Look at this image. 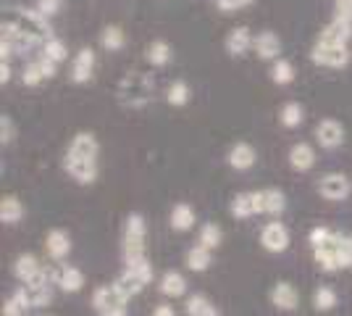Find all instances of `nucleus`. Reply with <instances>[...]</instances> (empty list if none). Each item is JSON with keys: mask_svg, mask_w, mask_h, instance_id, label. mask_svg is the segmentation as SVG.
<instances>
[{"mask_svg": "<svg viewBox=\"0 0 352 316\" xmlns=\"http://www.w3.org/2000/svg\"><path fill=\"white\" fill-rule=\"evenodd\" d=\"M63 171L82 187L98 182L100 177V143L92 132L82 129L72 137L69 148L63 153Z\"/></svg>", "mask_w": 352, "mask_h": 316, "instance_id": "obj_1", "label": "nucleus"}, {"mask_svg": "<svg viewBox=\"0 0 352 316\" xmlns=\"http://www.w3.org/2000/svg\"><path fill=\"white\" fill-rule=\"evenodd\" d=\"M3 24H8L11 30L34 50V48H43L47 40H53V27H50V19L43 16L37 8H14L11 14L3 19Z\"/></svg>", "mask_w": 352, "mask_h": 316, "instance_id": "obj_2", "label": "nucleus"}, {"mask_svg": "<svg viewBox=\"0 0 352 316\" xmlns=\"http://www.w3.org/2000/svg\"><path fill=\"white\" fill-rule=\"evenodd\" d=\"M313 261L316 266L326 274H337V271H350L352 269V235L334 229L331 238L313 248Z\"/></svg>", "mask_w": 352, "mask_h": 316, "instance_id": "obj_3", "label": "nucleus"}, {"mask_svg": "<svg viewBox=\"0 0 352 316\" xmlns=\"http://www.w3.org/2000/svg\"><path fill=\"white\" fill-rule=\"evenodd\" d=\"M155 98V79L147 72H126L116 85V101L129 111H140L153 103Z\"/></svg>", "mask_w": 352, "mask_h": 316, "instance_id": "obj_4", "label": "nucleus"}, {"mask_svg": "<svg viewBox=\"0 0 352 316\" xmlns=\"http://www.w3.org/2000/svg\"><path fill=\"white\" fill-rule=\"evenodd\" d=\"M155 277V269L150 264V258H134V261H124V269L118 271V277L113 280L116 287L132 301L137 295H142L147 290V285L153 282Z\"/></svg>", "mask_w": 352, "mask_h": 316, "instance_id": "obj_5", "label": "nucleus"}, {"mask_svg": "<svg viewBox=\"0 0 352 316\" xmlns=\"http://www.w3.org/2000/svg\"><path fill=\"white\" fill-rule=\"evenodd\" d=\"M121 256L124 261L147 256V222L140 211H132L121 229Z\"/></svg>", "mask_w": 352, "mask_h": 316, "instance_id": "obj_6", "label": "nucleus"}, {"mask_svg": "<svg viewBox=\"0 0 352 316\" xmlns=\"http://www.w3.org/2000/svg\"><path fill=\"white\" fill-rule=\"evenodd\" d=\"M92 311L98 316H129V298L116 287V282H103L92 290Z\"/></svg>", "mask_w": 352, "mask_h": 316, "instance_id": "obj_7", "label": "nucleus"}, {"mask_svg": "<svg viewBox=\"0 0 352 316\" xmlns=\"http://www.w3.org/2000/svg\"><path fill=\"white\" fill-rule=\"evenodd\" d=\"M310 61L323 69H344L352 61L350 45H337V43H326L316 37V43L310 48Z\"/></svg>", "mask_w": 352, "mask_h": 316, "instance_id": "obj_8", "label": "nucleus"}, {"mask_svg": "<svg viewBox=\"0 0 352 316\" xmlns=\"http://www.w3.org/2000/svg\"><path fill=\"white\" fill-rule=\"evenodd\" d=\"M318 196L329 203H344L352 196V180L344 171H326L318 180Z\"/></svg>", "mask_w": 352, "mask_h": 316, "instance_id": "obj_9", "label": "nucleus"}, {"mask_svg": "<svg viewBox=\"0 0 352 316\" xmlns=\"http://www.w3.org/2000/svg\"><path fill=\"white\" fill-rule=\"evenodd\" d=\"M313 137H316V145L321 151H339L344 145V140H347V129H344V124L339 119L326 116V119H321L316 124Z\"/></svg>", "mask_w": 352, "mask_h": 316, "instance_id": "obj_10", "label": "nucleus"}, {"mask_svg": "<svg viewBox=\"0 0 352 316\" xmlns=\"http://www.w3.org/2000/svg\"><path fill=\"white\" fill-rule=\"evenodd\" d=\"M289 245H292V235H289V229H287L284 222H279V219L265 222L263 229H261V248H263L265 253L279 256L284 251H289Z\"/></svg>", "mask_w": 352, "mask_h": 316, "instance_id": "obj_11", "label": "nucleus"}, {"mask_svg": "<svg viewBox=\"0 0 352 316\" xmlns=\"http://www.w3.org/2000/svg\"><path fill=\"white\" fill-rule=\"evenodd\" d=\"M11 274L16 277L19 285H30L34 280L50 274V269H47L34 253H19V256L14 258V264H11Z\"/></svg>", "mask_w": 352, "mask_h": 316, "instance_id": "obj_12", "label": "nucleus"}, {"mask_svg": "<svg viewBox=\"0 0 352 316\" xmlns=\"http://www.w3.org/2000/svg\"><path fill=\"white\" fill-rule=\"evenodd\" d=\"M95 63H98L95 50H92V48H79L72 56L69 79H72L74 85H87V82H92V76H95Z\"/></svg>", "mask_w": 352, "mask_h": 316, "instance_id": "obj_13", "label": "nucleus"}, {"mask_svg": "<svg viewBox=\"0 0 352 316\" xmlns=\"http://www.w3.org/2000/svg\"><path fill=\"white\" fill-rule=\"evenodd\" d=\"M268 301L276 311H284V314H292L300 308V293L297 287L289 282V280H279L276 285L268 290Z\"/></svg>", "mask_w": 352, "mask_h": 316, "instance_id": "obj_14", "label": "nucleus"}, {"mask_svg": "<svg viewBox=\"0 0 352 316\" xmlns=\"http://www.w3.org/2000/svg\"><path fill=\"white\" fill-rule=\"evenodd\" d=\"M252 45H255V34H252V30L245 27V24L232 27V30L226 32V37H223V50H226L232 59H242V56L252 53Z\"/></svg>", "mask_w": 352, "mask_h": 316, "instance_id": "obj_15", "label": "nucleus"}, {"mask_svg": "<svg viewBox=\"0 0 352 316\" xmlns=\"http://www.w3.org/2000/svg\"><path fill=\"white\" fill-rule=\"evenodd\" d=\"M53 282H56V287H58L60 293L76 295V293L85 290L87 277H85V271L79 269V266H74V264H60L58 269L53 271Z\"/></svg>", "mask_w": 352, "mask_h": 316, "instance_id": "obj_16", "label": "nucleus"}, {"mask_svg": "<svg viewBox=\"0 0 352 316\" xmlns=\"http://www.w3.org/2000/svg\"><path fill=\"white\" fill-rule=\"evenodd\" d=\"M226 164L232 171H250L252 166L258 164V151H255V145L248 143V140H236L229 145V151H226Z\"/></svg>", "mask_w": 352, "mask_h": 316, "instance_id": "obj_17", "label": "nucleus"}, {"mask_svg": "<svg viewBox=\"0 0 352 316\" xmlns=\"http://www.w3.org/2000/svg\"><path fill=\"white\" fill-rule=\"evenodd\" d=\"M287 164H289V169L297 171V174H308L310 169L318 164V151H316V145H310L305 140L292 143V148L287 151Z\"/></svg>", "mask_w": 352, "mask_h": 316, "instance_id": "obj_18", "label": "nucleus"}, {"mask_svg": "<svg viewBox=\"0 0 352 316\" xmlns=\"http://www.w3.org/2000/svg\"><path fill=\"white\" fill-rule=\"evenodd\" d=\"M72 235L66 232V229H60V227H53V229H47V235H45V253L50 261H56V264H63L69 253H72Z\"/></svg>", "mask_w": 352, "mask_h": 316, "instance_id": "obj_19", "label": "nucleus"}, {"mask_svg": "<svg viewBox=\"0 0 352 316\" xmlns=\"http://www.w3.org/2000/svg\"><path fill=\"white\" fill-rule=\"evenodd\" d=\"M229 213L245 222V219H252L261 213V190H245V193H236L229 203Z\"/></svg>", "mask_w": 352, "mask_h": 316, "instance_id": "obj_20", "label": "nucleus"}, {"mask_svg": "<svg viewBox=\"0 0 352 316\" xmlns=\"http://www.w3.org/2000/svg\"><path fill=\"white\" fill-rule=\"evenodd\" d=\"M252 53L258 56V61H265V63H274V61L281 59V37L274 30H263L255 34V45H252Z\"/></svg>", "mask_w": 352, "mask_h": 316, "instance_id": "obj_21", "label": "nucleus"}, {"mask_svg": "<svg viewBox=\"0 0 352 316\" xmlns=\"http://www.w3.org/2000/svg\"><path fill=\"white\" fill-rule=\"evenodd\" d=\"M24 290H27V295H30L32 308H47V306L53 303V298H56L53 271L40 277V280H34V282H30V285H24Z\"/></svg>", "mask_w": 352, "mask_h": 316, "instance_id": "obj_22", "label": "nucleus"}, {"mask_svg": "<svg viewBox=\"0 0 352 316\" xmlns=\"http://www.w3.org/2000/svg\"><path fill=\"white\" fill-rule=\"evenodd\" d=\"M187 290H190V285H187V277H184L182 271L168 269L158 277V293H161L163 298H171V301L184 298V295H187Z\"/></svg>", "mask_w": 352, "mask_h": 316, "instance_id": "obj_23", "label": "nucleus"}, {"mask_svg": "<svg viewBox=\"0 0 352 316\" xmlns=\"http://www.w3.org/2000/svg\"><path fill=\"white\" fill-rule=\"evenodd\" d=\"M195 224H197V213H195V209H192L190 203L187 200L174 203V209L168 213V227L174 232H179V235H184V232L195 229Z\"/></svg>", "mask_w": 352, "mask_h": 316, "instance_id": "obj_24", "label": "nucleus"}, {"mask_svg": "<svg viewBox=\"0 0 352 316\" xmlns=\"http://www.w3.org/2000/svg\"><path fill=\"white\" fill-rule=\"evenodd\" d=\"M284 211H287L284 190H279V187H263L261 190V213L271 216V219H279Z\"/></svg>", "mask_w": 352, "mask_h": 316, "instance_id": "obj_25", "label": "nucleus"}, {"mask_svg": "<svg viewBox=\"0 0 352 316\" xmlns=\"http://www.w3.org/2000/svg\"><path fill=\"white\" fill-rule=\"evenodd\" d=\"M184 266L195 274H203L213 266V251L206 248V245H200V242H195L192 248H187V253H184Z\"/></svg>", "mask_w": 352, "mask_h": 316, "instance_id": "obj_26", "label": "nucleus"}, {"mask_svg": "<svg viewBox=\"0 0 352 316\" xmlns=\"http://www.w3.org/2000/svg\"><path fill=\"white\" fill-rule=\"evenodd\" d=\"M24 203H21V198L14 196V193H8V196L0 198V222L6 227H16L21 224V219H24Z\"/></svg>", "mask_w": 352, "mask_h": 316, "instance_id": "obj_27", "label": "nucleus"}, {"mask_svg": "<svg viewBox=\"0 0 352 316\" xmlns=\"http://www.w3.org/2000/svg\"><path fill=\"white\" fill-rule=\"evenodd\" d=\"M32 311V301L30 295H27V290H24V285H19L3 301V308H0V316H27Z\"/></svg>", "mask_w": 352, "mask_h": 316, "instance_id": "obj_28", "label": "nucleus"}, {"mask_svg": "<svg viewBox=\"0 0 352 316\" xmlns=\"http://www.w3.org/2000/svg\"><path fill=\"white\" fill-rule=\"evenodd\" d=\"M318 40L326 43H337V45H350L352 40V24L350 21H342V19H331L326 27L321 30Z\"/></svg>", "mask_w": 352, "mask_h": 316, "instance_id": "obj_29", "label": "nucleus"}, {"mask_svg": "<svg viewBox=\"0 0 352 316\" xmlns=\"http://www.w3.org/2000/svg\"><path fill=\"white\" fill-rule=\"evenodd\" d=\"M145 61L153 69H166L171 61H174V48L168 45L166 40H153L145 48Z\"/></svg>", "mask_w": 352, "mask_h": 316, "instance_id": "obj_30", "label": "nucleus"}, {"mask_svg": "<svg viewBox=\"0 0 352 316\" xmlns=\"http://www.w3.org/2000/svg\"><path fill=\"white\" fill-rule=\"evenodd\" d=\"M184 314L187 316H221L219 306L210 301L203 293H195V295H187L184 301Z\"/></svg>", "mask_w": 352, "mask_h": 316, "instance_id": "obj_31", "label": "nucleus"}, {"mask_svg": "<svg viewBox=\"0 0 352 316\" xmlns=\"http://www.w3.org/2000/svg\"><path fill=\"white\" fill-rule=\"evenodd\" d=\"M302 121H305V105L300 101H287L279 108V124L284 129H297L302 127Z\"/></svg>", "mask_w": 352, "mask_h": 316, "instance_id": "obj_32", "label": "nucleus"}, {"mask_svg": "<svg viewBox=\"0 0 352 316\" xmlns=\"http://www.w3.org/2000/svg\"><path fill=\"white\" fill-rule=\"evenodd\" d=\"M100 48H103L105 53H118V50H124V48H126V32H124V27H118V24L103 27V32H100Z\"/></svg>", "mask_w": 352, "mask_h": 316, "instance_id": "obj_33", "label": "nucleus"}, {"mask_svg": "<svg viewBox=\"0 0 352 316\" xmlns=\"http://www.w3.org/2000/svg\"><path fill=\"white\" fill-rule=\"evenodd\" d=\"M339 306V293L331 285H318L313 290V308L318 314H329Z\"/></svg>", "mask_w": 352, "mask_h": 316, "instance_id": "obj_34", "label": "nucleus"}, {"mask_svg": "<svg viewBox=\"0 0 352 316\" xmlns=\"http://www.w3.org/2000/svg\"><path fill=\"white\" fill-rule=\"evenodd\" d=\"M268 76H271V82H274L276 87H287V85H292L294 79H297V69H294L292 61L279 59V61H274V63H271Z\"/></svg>", "mask_w": 352, "mask_h": 316, "instance_id": "obj_35", "label": "nucleus"}, {"mask_svg": "<svg viewBox=\"0 0 352 316\" xmlns=\"http://www.w3.org/2000/svg\"><path fill=\"white\" fill-rule=\"evenodd\" d=\"M192 101V87L187 79H174L168 87H166V103L171 108H184Z\"/></svg>", "mask_w": 352, "mask_h": 316, "instance_id": "obj_36", "label": "nucleus"}, {"mask_svg": "<svg viewBox=\"0 0 352 316\" xmlns=\"http://www.w3.org/2000/svg\"><path fill=\"white\" fill-rule=\"evenodd\" d=\"M197 242L210 248V251H219L221 242H223V229L216 222H203L197 229Z\"/></svg>", "mask_w": 352, "mask_h": 316, "instance_id": "obj_37", "label": "nucleus"}, {"mask_svg": "<svg viewBox=\"0 0 352 316\" xmlns=\"http://www.w3.org/2000/svg\"><path fill=\"white\" fill-rule=\"evenodd\" d=\"M40 56H45V59H50L53 63H66L69 61V48H66V43L60 40V37H53V40H47L43 48H40Z\"/></svg>", "mask_w": 352, "mask_h": 316, "instance_id": "obj_38", "label": "nucleus"}, {"mask_svg": "<svg viewBox=\"0 0 352 316\" xmlns=\"http://www.w3.org/2000/svg\"><path fill=\"white\" fill-rule=\"evenodd\" d=\"M45 79V72H43V63H40V59L30 61L24 69H21V85L24 87H40Z\"/></svg>", "mask_w": 352, "mask_h": 316, "instance_id": "obj_39", "label": "nucleus"}, {"mask_svg": "<svg viewBox=\"0 0 352 316\" xmlns=\"http://www.w3.org/2000/svg\"><path fill=\"white\" fill-rule=\"evenodd\" d=\"M19 135V129H16V121L14 116H8V114H3L0 116V145H11Z\"/></svg>", "mask_w": 352, "mask_h": 316, "instance_id": "obj_40", "label": "nucleus"}, {"mask_svg": "<svg viewBox=\"0 0 352 316\" xmlns=\"http://www.w3.org/2000/svg\"><path fill=\"white\" fill-rule=\"evenodd\" d=\"M331 232H334V229H331V227H326V224L313 227V229L308 232L310 251H313V248H318V245H323V242H326L329 238H331Z\"/></svg>", "mask_w": 352, "mask_h": 316, "instance_id": "obj_41", "label": "nucleus"}, {"mask_svg": "<svg viewBox=\"0 0 352 316\" xmlns=\"http://www.w3.org/2000/svg\"><path fill=\"white\" fill-rule=\"evenodd\" d=\"M63 3H66V0H34V8L43 16H47V19H53V16L60 14Z\"/></svg>", "mask_w": 352, "mask_h": 316, "instance_id": "obj_42", "label": "nucleus"}, {"mask_svg": "<svg viewBox=\"0 0 352 316\" xmlns=\"http://www.w3.org/2000/svg\"><path fill=\"white\" fill-rule=\"evenodd\" d=\"M255 0H216V6H219V11L223 14H236V11H245L248 6H252Z\"/></svg>", "mask_w": 352, "mask_h": 316, "instance_id": "obj_43", "label": "nucleus"}, {"mask_svg": "<svg viewBox=\"0 0 352 316\" xmlns=\"http://www.w3.org/2000/svg\"><path fill=\"white\" fill-rule=\"evenodd\" d=\"M334 19L352 24V0H334Z\"/></svg>", "mask_w": 352, "mask_h": 316, "instance_id": "obj_44", "label": "nucleus"}, {"mask_svg": "<svg viewBox=\"0 0 352 316\" xmlns=\"http://www.w3.org/2000/svg\"><path fill=\"white\" fill-rule=\"evenodd\" d=\"M150 316H176V308L171 306V303H158Z\"/></svg>", "mask_w": 352, "mask_h": 316, "instance_id": "obj_45", "label": "nucleus"}, {"mask_svg": "<svg viewBox=\"0 0 352 316\" xmlns=\"http://www.w3.org/2000/svg\"><path fill=\"white\" fill-rule=\"evenodd\" d=\"M11 76H14L11 63H8V61H0V85H8V82H11Z\"/></svg>", "mask_w": 352, "mask_h": 316, "instance_id": "obj_46", "label": "nucleus"}, {"mask_svg": "<svg viewBox=\"0 0 352 316\" xmlns=\"http://www.w3.org/2000/svg\"><path fill=\"white\" fill-rule=\"evenodd\" d=\"M37 316H47V314H37Z\"/></svg>", "mask_w": 352, "mask_h": 316, "instance_id": "obj_47", "label": "nucleus"}]
</instances>
